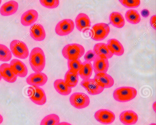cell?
Segmentation results:
<instances>
[{
	"label": "cell",
	"instance_id": "d590c367",
	"mask_svg": "<svg viewBox=\"0 0 156 125\" xmlns=\"http://www.w3.org/2000/svg\"><path fill=\"white\" fill-rule=\"evenodd\" d=\"M58 125H72L69 123L66 122H62L60 123Z\"/></svg>",
	"mask_w": 156,
	"mask_h": 125
},
{
	"label": "cell",
	"instance_id": "d6a6232c",
	"mask_svg": "<svg viewBox=\"0 0 156 125\" xmlns=\"http://www.w3.org/2000/svg\"><path fill=\"white\" fill-rule=\"evenodd\" d=\"M96 55L91 50L88 51L84 56V59L85 61L88 62H90L94 61L95 57Z\"/></svg>",
	"mask_w": 156,
	"mask_h": 125
},
{
	"label": "cell",
	"instance_id": "7c38bea8",
	"mask_svg": "<svg viewBox=\"0 0 156 125\" xmlns=\"http://www.w3.org/2000/svg\"><path fill=\"white\" fill-rule=\"evenodd\" d=\"M76 28L80 31L85 32L90 29L91 22L87 15L83 13L79 14L76 18Z\"/></svg>",
	"mask_w": 156,
	"mask_h": 125
},
{
	"label": "cell",
	"instance_id": "9c48e42d",
	"mask_svg": "<svg viewBox=\"0 0 156 125\" xmlns=\"http://www.w3.org/2000/svg\"><path fill=\"white\" fill-rule=\"evenodd\" d=\"M94 117L100 123L108 124L112 123L115 120V116L112 111L106 109H101L94 114Z\"/></svg>",
	"mask_w": 156,
	"mask_h": 125
},
{
	"label": "cell",
	"instance_id": "ffe728a7",
	"mask_svg": "<svg viewBox=\"0 0 156 125\" xmlns=\"http://www.w3.org/2000/svg\"><path fill=\"white\" fill-rule=\"evenodd\" d=\"M18 8V3L15 1L12 0L3 4L0 9L1 15L4 16H8L14 14Z\"/></svg>",
	"mask_w": 156,
	"mask_h": 125
},
{
	"label": "cell",
	"instance_id": "277c9868",
	"mask_svg": "<svg viewBox=\"0 0 156 125\" xmlns=\"http://www.w3.org/2000/svg\"><path fill=\"white\" fill-rule=\"evenodd\" d=\"M110 31L108 24L105 23H97L94 25L89 32V35L95 41H101L108 36Z\"/></svg>",
	"mask_w": 156,
	"mask_h": 125
},
{
	"label": "cell",
	"instance_id": "e0dca14e",
	"mask_svg": "<svg viewBox=\"0 0 156 125\" xmlns=\"http://www.w3.org/2000/svg\"><path fill=\"white\" fill-rule=\"evenodd\" d=\"M30 31L31 37L35 40L42 41L45 37L44 29L43 26L40 24L36 23L33 24L31 26Z\"/></svg>",
	"mask_w": 156,
	"mask_h": 125
},
{
	"label": "cell",
	"instance_id": "5bb4252c",
	"mask_svg": "<svg viewBox=\"0 0 156 125\" xmlns=\"http://www.w3.org/2000/svg\"><path fill=\"white\" fill-rule=\"evenodd\" d=\"M10 65L12 71L17 76L24 77L27 75V68L21 61L16 59H13L10 62Z\"/></svg>",
	"mask_w": 156,
	"mask_h": 125
},
{
	"label": "cell",
	"instance_id": "1f68e13d",
	"mask_svg": "<svg viewBox=\"0 0 156 125\" xmlns=\"http://www.w3.org/2000/svg\"><path fill=\"white\" fill-rule=\"evenodd\" d=\"M40 2L43 6L49 8H56L59 3L58 0H40Z\"/></svg>",
	"mask_w": 156,
	"mask_h": 125
},
{
	"label": "cell",
	"instance_id": "6da1fadb",
	"mask_svg": "<svg viewBox=\"0 0 156 125\" xmlns=\"http://www.w3.org/2000/svg\"><path fill=\"white\" fill-rule=\"evenodd\" d=\"M29 63L32 69L35 72H41L45 64L44 52L39 47H35L31 50L29 56Z\"/></svg>",
	"mask_w": 156,
	"mask_h": 125
},
{
	"label": "cell",
	"instance_id": "cb8c5ba5",
	"mask_svg": "<svg viewBox=\"0 0 156 125\" xmlns=\"http://www.w3.org/2000/svg\"><path fill=\"white\" fill-rule=\"evenodd\" d=\"M54 86L56 91L62 95H68L72 91V88L67 86L64 80L62 79L56 80L54 82Z\"/></svg>",
	"mask_w": 156,
	"mask_h": 125
},
{
	"label": "cell",
	"instance_id": "ab89813d",
	"mask_svg": "<svg viewBox=\"0 0 156 125\" xmlns=\"http://www.w3.org/2000/svg\"><path fill=\"white\" fill-rule=\"evenodd\" d=\"M149 125H156V124L155 123H152L151 124H150Z\"/></svg>",
	"mask_w": 156,
	"mask_h": 125
},
{
	"label": "cell",
	"instance_id": "8992f818",
	"mask_svg": "<svg viewBox=\"0 0 156 125\" xmlns=\"http://www.w3.org/2000/svg\"><path fill=\"white\" fill-rule=\"evenodd\" d=\"M10 47L11 52L16 57L20 59L27 58L29 54L28 48L23 42L15 40L10 43Z\"/></svg>",
	"mask_w": 156,
	"mask_h": 125
},
{
	"label": "cell",
	"instance_id": "30bf717a",
	"mask_svg": "<svg viewBox=\"0 0 156 125\" xmlns=\"http://www.w3.org/2000/svg\"><path fill=\"white\" fill-rule=\"evenodd\" d=\"M81 86L91 95H96L101 93L104 88L98 85L94 79L83 80L80 83Z\"/></svg>",
	"mask_w": 156,
	"mask_h": 125
},
{
	"label": "cell",
	"instance_id": "d4e9b609",
	"mask_svg": "<svg viewBox=\"0 0 156 125\" xmlns=\"http://www.w3.org/2000/svg\"><path fill=\"white\" fill-rule=\"evenodd\" d=\"M109 19L111 24L116 28H121L124 25V19L122 15L119 12H112L109 16Z\"/></svg>",
	"mask_w": 156,
	"mask_h": 125
},
{
	"label": "cell",
	"instance_id": "83f0119b",
	"mask_svg": "<svg viewBox=\"0 0 156 125\" xmlns=\"http://www.w3.org/2000/svg\"><path fill=\"white\" fill-rule=\"evenodd\" d=\"M58 115L51 114L45 116L42 120L40 125H58L60 123Z\"/></svg>",
	"mask_w": 156,
	"mask_h": 125
},
{
	"label": "cell",
	"instance_id": "8fae6325",
	"mask_svg": "<svg viewBox=\"0 0 156 125\" xmlns=\"http://www.w3.org/2000/svg\"><path fill=\"white\" fill-rule=\"evenodd\" d=\"M47 80L48 77L47 75L41 72L32 73L26 79V82L28 84L38 86L44 85Z\"/></svg>",
	"mask_w": 156,
	"mask_h": 125
},
{
	"label": "cell",
	"instance_id": "f546056e",
	"mask_svg": "<svg viewBox=\"0 0 156 125\" xmlns=\"http://www.w3.org/2000/svg\"><path fill=\"white\" fill-rule=\"evenodd\" d=\"M82 63L80 59L68 60L69 70L74 73H78Z\"/></svg>",
	"mask_w": 156,
	"mask_h": 125
},
{
	"label": "cell",
	"instance_id": "60d3db41",
	"mask_svg": "<svg viewBox=\"0 0 156 125\" xmlns=\"http://www.w3.org/2000/svg\"><path fill=\"white\" fill-rule=\"evenodd\" d=\"M1 2H2V0H0V4H1Z\"/></svg>",
	"mask_w": 156,
	"mask_h": 125
},
{
	"label": "cell",
	"instance_id": "74e56055",
	"mask_svg": "<svg viewBox=\"0 0 156 125\" xmlns=\"http://www.w3.org/2000/svg\"><path fill=\"white\" fill-rule=\"evenodd\" d=\"M155 102H154V103L153 104V108L154 110L155 111V109H156V106H155Z\"/></svg>",
	"mask_w": 156,
	"mask_h": 125
},
{
	"label": "cell",
	"instance_id": "7402d4cb",
	"mask_svg": "<svg viewBox=\"0 0 156 125\" xmlns=\"http://www.w3.org/2000/svg\"><path fill=\"white\" fill-rule=\"evenodd\" d=\"M107 45L113 55L120 56L124 52V49L122 45L116 39H109L107 42Z\"/></svg>",
	"mask_w": 156,
	"mask_h": 125
},
{
	"label": "cell",
	"instance_id": "9a60e30c",
	"mask_svg": "<svg viewBox=\"0 0 156 125\" xmlns=\"http://www.w3.org/2000/svg\"><path fill=\"white\" fill-rule=\"evenodd\" d=\"M0 73L2 78L8 82L13 83L16 80L17 76L12 71L10 64L4 63L1 64Z\"/></svg>",
	"mask_w": 156,
	"mask_h": 125
},
{
	"label": "cell",
	"instance_id": "52a82bcc",
	"mask_svg": "<svg viewBox=\"0 0 156 125\" xmlns=\"http://www.w3.org/2000/svg\"><path fill=\"white\" fill-rule=\"evenodd\" d=\"M71 104L77 109H82L87 107L89 104L90 99L86 94L80 92L72 94L69 98Z\"/></svg>",
	"mask_w": 156,
	"mask_h": 125
},
{
	"label": "cell",
	"instance_id": "2e32d148",
	"mask_svg": "<svg viewBox=\"0 0 156 125\" xmlns=\"http://www.w3.org/2000/svg\"><path fill=\"white\" fill-rule=\"evenodd\" d=\"M94 79L98 85L104 88L111 87L114 84L113 78L106 73L96 74Z\"/></svg>",
	"mask_w": 156,
	"mask_h": 125
},
{
	"label": "cell",
	"instance_id": "4dcf8cb0",
	"mask_svg": "<svg viewBox=\"0 0 156 125\" xmlns=\"http://www.w3.org/2000/svg\"><path fill=\"white\" fill-rule=\"evenodd\" d=\"M119 1L124 6L129 8H137L140 4V0H119Z\"/></svg>",
	"mask_w": 156,
	"mask_h": 125
},
{
	"label": "cell",
	"instance_id": "e575fe53",
	"mask_svg": "<svg viewBox=\"0 0 156 125\" xmlns=\"http://www.w3.org/2000/svg\"><path fill=\"white\" fill-rule=\"evenodd\" d=\"M142 16L144 18L147 17L150 14L149 11L147 9H144L141 12Z\"/></svg>",
	"mask_w": 156,
	"mask_h": 125
},
{
	"label": "cell",
	"instance_id": "d6986e66",
	"mask_svg": "<svg viewBox=\"0 0 156 125\" xmlns=\"http://www.w3.org/2000/svg\"><path fill=\"white\" fill-rule=\"evenodd\" d=\"M38 17L37 12L34 9L28 10L25 12L22 15L21 22L25 26H29L34 23Z\"/></svg>",
	"mask_w": 156,
	"mask_h": 125
},
{
	"label": "cell",
	"instance_id": "4fadbf2b",
	"mask_svg": "<svg viewBox=\"0 0 156 125\" xmlns=\"http://www.w3.org/2000/svg\"><path fill=\"white\" fill-rule=\"evenodd\" d=\"M93 67L95 74L106 73L109 67L108 59L96 55L94 60Z\"/></svg>",
	"mask_w": 156,
	"mask_h": 125
},
{
	"label": "cell",
	"instance_id": "484cf974",
	"mask_svg": "<svg viewBox=\"0 0 156 125\" xmlns=\"http://www.w3.org/2000/svg\"><path fill=\"white\" fill-rule=\"evenodd\" d=\"M78 73H76L68 70L66 73L64 80L69 86L73 88L77 85L79 80Z\"/></svg>",
	"mask_w": 156,
	"mask_h": 125
},
{
	"label": "cell",
	"instance_id": "836d02e7",
	"mask_svg": "<svg viewBox=\"0 0 156 125\" xmlns=\"http://www.w3.org/2000/svg\"><path fill=\"white\" fill-rule=\"evenodd\" d=\"M150 24L151 26L154 29L156 30V15L152 16L150 20Z\"/></svg>",
	"mask_w": 156,
	"mask_h": 125
},
{
	"label": "cell",
	"instance_id": "8d00e7d4",
	"mask_svg": "<svg viewBox=\"0 0 156 125\" xmlns=\"http://www.w3.org/2000/svg\"><path fill=\"white\" fill-rule=\"evenodd\" d=\"M3 121V118L2 115L0 114V124H1Z\"/></svg>",
	"mask_w": 156,
	"mask_h": 125
},
{
	"label": "cell",
	"instance_id": "4316f807",
	"mask_svg": "<svg viewBox=\"0 0 156 125\" xmlns=\"http://www.w3.org/2000/svg\"><path fill=\"white\" fill-rule=\"evenodd\" d=\"M125 18L129 23L136 24L139 23L140 21V17L138 12L134 9L128 10L125 14Z\"/></svg>",
	"mask_w": 156,
	"mask_h": 125
},
{
	"label": "cell",
	"instance_id": "603a6c76",
	"mask_svg": "<svg viewBox=\"0 0 156 125\" xmlns=\"http://www.w3.org/2000/svg\"><path fill=\"white\" fill-rule=\"evenodd\" d=\"M93 70V67L91 62L85 61L80 66L78 75L83 80L88 79L92 75Z\"/></svg>",
	"mask_w": 156,
	"mask_h": 125
},
{
	"label": "cell",
	"instance_id": "7a4b0ae2",
	"mask_svg": "<svg viewBox=\"0 0 156 125\" xmlns=\"http://www.w3.org/2000/svg\"><path fill=\"white\" fill-rule=\"evenodd\" d=\"M85 49L81 45L76 43L66 45L62 50L63 57L68 60L79 59L84 54Z\"/></svg>",
	"mask_w": 156,
	"mask_h": 125
},
{
	"label": "cell",
	"instance_id": "ba28073f",
	"mask_svg": "<svg viewBox=\"0 0 156 125\" xmlns=\"http://www.w3.org/2000/svg\"><path fill=\"white\" fill-rule=\"evenodd\" d=\"M74 28L73 21L70 19H63L59 22L55 28L56 33L60 36L66 35L71 33Z\"/></svg>",
	"mask_w": 156,
	"mask_h": 125
},
{
	"label": "cell",
	"instance_id": "f1b7e54d",
	"mask_svg": "<svg viewBox=\"0 0 156 125\" xmlns=\"http://www.w3.org/2000/svg\"><path fill=\"white\" fill-rule=\"evenodd\" d=\"M12 57V52L9 49L5 46L0 44V61H8Z\"/></svg>",
	"mask_w": 156,
	"mask_h": 125
},
{
	"label": "cell",
	"instance_id": "3957f363",
	"mask_svg": "<svg viewBox=\"0 0 156 125\" xmlns=\"http://www.w3.org/2000/svg\"><path fill=\"white\" fill-rule=\"evenodd\" d=\"M137 92L134 88L121 87L116 89L113 93L114 99L120 102H126L133 99L136 96Z\"/></svg>",
	"mask_w": 156,
	"mask_h": 125
},
{
	"label": "cell",
	"instance_id": "ac0fdd59",
	"mask_svg": "<svg viewBox=\"0 0 156 125\" xmlns=\"http://www.w3.org/2000/svg\"><path fill=\"white\" fill-rule=\"evenodd\" d=\"M119 119L121 122L126 125H131L135 124L138 120V117L136 113L129 110L122 112L120 114Z\"/></svg>",
	"mask_w": 156,
	"mask_h": 125
},
{
	"label": "cell",
	"instance_id": "5b68a950",
	"mask_svg": "<svg viewBox=\"0 0 156 125\" xmlns=\"http://www.w3.org/2000/svg\"><path fill=\"white\" fill-rule=\"evenodd\" d=\"M27 93L30 100L36 104L42 105L46 102L47 99L45 92L39 86H30L27 90Z\"/></svg>",
	"mask_w": 156,
	"mask_h": 125
},
{
	"label": "cell",
	"instance_id": "44dd1931",
	"mask_svg": "<svg viewBox=\"0 0 156 125\" xmlns=\"http://www.w3.org/2000/svg\"><path fill=\"white\" fill-rule=\"evenodd\" d=\"M93 52L96 55L107 59L112 58L113 55L108 49L107 44L103 43L96 44L94 47Z\"/></svg>",
	"mask_w": 156,
	"mask_h": 125
},
{
	"label": "cell",
	"instance_id": "f35d334b",
	"mask_svg": "<svg viewBox=\"0 0 156 125\" xmlns=\"http://www.w3.org/2000/svg\"><path fill=\"white\" fill-rule=\"evenodd\" d=\"M2 76L1 75V73H0V81H1V79H2Z\"/></svg>",
	"mask_w": 156,
	"mask_h": 125
}]
</instances>
